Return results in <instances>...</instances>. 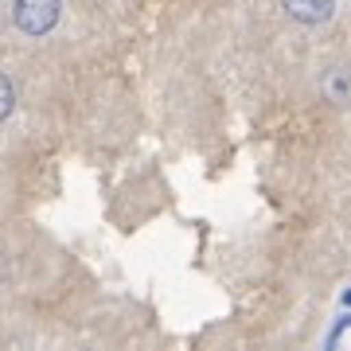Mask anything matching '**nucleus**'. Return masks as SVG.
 I'll use <instances>...</instances> for the list:
<instances>
[{"instance_id":"nucleus-1","label":"nucleus","mask_w":351,"mask_h":351,"mask_svg":"<svg viewBox=\"0 0 351 351\" xmlns=\"http://www.w3.org/2000/svg\"><path fill=\"white\" fill-rule=\"evenodd\" d=\"M63 16V0H16L12 20L24 36H47Z\"/></svg>"},{"instance_id":"nucleus-2","label":"nucleus","mask_w":351,"mask_h":351,"mask_svg":"<svg viewBox=\"0 0 351 351\" xmlns=\"http://www.w3.org/2000/svg\"><path fill=\"white\" fill-rule=\"evenodd\" d=\"M281 8L297 24H324L328 16L336 12V0H281Z\"/></svg>"},{"instance_id":"nucleus-3","label":"nucleus","mask_w":351,"mask_h":351,"mask_svg":"<svg viewBox=\"0 0 351 351\" xmlns=\"http://www.w3.org/2000/svg\"><path fill=\"white\" fill-rule=\"evenodd\" d=\"M12 110H16V90L8 82V75H0V125L12 117Z\"/></svg>"},{"instance_id":"nucleus-4","label":"nucleus","mask_w":351,"mask_h":351,"mask_svg":"<svg viewBox=\"0 0 351 351\" xmlns=\"http://www.w3.org/2000/svg\"><path fill=\"white\" fill-rule=\"evenodd\" d=\"M343 94H348V82H343V71H336V75H332V98L343 101Z\"/></svg>"},{"instance_id":"nucleus-5","label":"nucleus","mask_w":351,"mask_h":351,"mask_svg":"<svg viewBox=\"0 0 351 351\" xmlns=\"http://www.w3.org/2000/svg\"><path fill=\"white\" fill-rule=\"evenodd\" d=\"M0 274H4V265H0Z\"/></svg>"}]
</instances>
